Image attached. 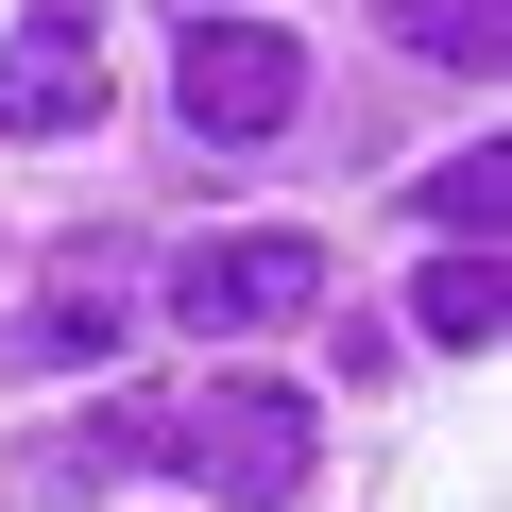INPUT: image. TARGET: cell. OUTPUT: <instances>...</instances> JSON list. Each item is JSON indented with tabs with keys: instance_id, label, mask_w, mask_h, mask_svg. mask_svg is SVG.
Segmentation results:
<instances>
[{
	"instance_id": "cell-4",
	"label": "cell",
	"mask_w": 512,
	"mask_h": 512,
	"mask_svg": "<svg viewBox=\"0 0 512 512\" xmlns=\"http://www.w3.org/2000/svg\"><path fill=\"white\" fill-rule=\"evenodd\" d=\"M103 120V0H35L0 52V137H86Z\"/></svg>"
},
{
	"instance_id": "cell-6",
	"label": "cell",
	"mask_w": 512,
	"mask_h": 512,
	"mask_svg": "<svg viewBox=\"0 0 512 512\" xmlns=\"http://www.w3.org/2000/svg\"><path fill=\"white\" fill-rule=\"evenodd\" d=\"M376 18H393L427 69H495V52H512V0H376Z\"/></svg>"
},
{
	"instance_id": "cell-3",
	"label": "cell",
	"mask_w": 512,
	"mask_h": 512,
	"mask_svg": "<svg viewBox=\"0 0 512 512\" xmlns=\"http://www.w3.org/2000/svg\"><path fill=\"white\" fill-rule=\"evenodd\" d=\"M308 291H325V239H291V222H222V239H188V256H171V308H188L205 342L308 325Z\"/></svg>"
},
{
	"instance_id": "cell-2",
	"label": "cell",
	"mask_w": 512,
	"mask_h": 512,
	"mask_svg": "<svg viewBox=\"0 0 512 512\" xmlns=\"http://www.w3.org/2000/svg\"><path fill=\"white\" fill-rule=\"evenodd\" d=\"M171 103H188V137H274L291 103H308V52H291V18H256V0H205L188 18V52H171Z\"/></svg>"
},
{
	"instance_id": "cell-7",
	"label": "cell",
	"mask_w": 512,
	"mask_h": 512,
	"mask_svg": "<svg viewBox=\"0 0 512 512\" xmlns=\"http://www.w3.org/2000/svg\"><path fill=\"white\" fill-rule=\"evenodd\" d=\"M410 205H427V222H444V239L478 256V239H512V154H444V171H427Z\"/></svg>"
},
{
	"instance_id": "cell-5",
	"label": "cell",
	"mask_w": 512,
	"mask_h": 512,
	"mask_svg": "<svg viewBox=\"0 0 512 512\" xmlns=\"http://www.w3.org/2000/svg\"><path fill=\"white\" fill-rule=\"evenodd\" d=\"M495 308H512V274H495V256H461V239L410 274V325H427V342H495Z\"/></svg>"
},
{
	"instance_id": "cell-8",
	"label": "cell",
	"mask_w": 512,
	"mask_h": 512,
	"mask_svg": "<svg viewBox=\"0 0 512 512\" xmlns=\"http://www.w3.org/2000/svg\"><path fill=\"white\" fill-rule=\"evenodd\" d=\"M103 342H120V291H86V274H69L52 308H18V325H0V359H103Z\"/></svg>"
},
{
	"instance_id": "cell-1",
	"label": "cell",
	"mask_w": 512,
	"mask_h": 512,
	"mask_svg": "<svg viewBox=\"0 0 512 512\" xmlns=\"http://www.w3.org/2000/svg\"><path fill=\"white\" fill-rule=\"evenodd\" d=\"M154 461L205 478L222 512H291L308 461H325V427H308V393H274V376H205L188 410H154Z\"/></svg>"
}]
</instances>
